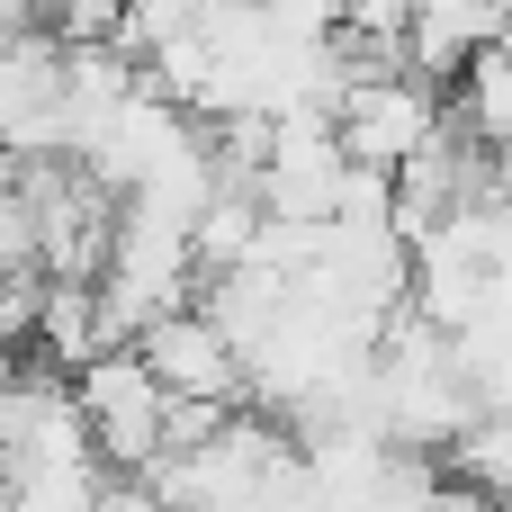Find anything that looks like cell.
<instances>
[{
  "label": "cell",
  "mask_w": 512,
  "mask_h": 512,
  "mask_svg": "<svg viewBox=\"0 0 512 512\" xmlns=\"http://www.w3.org/2000/svg\"><path fill=\"white\" fill-rule=\"evenodd\" d=\"M72 396H81V423H90V441H99V459H108L117 477L162 468L180 396L153 378V360H144L135 342H126V351H99L90 369H72Z\"/></svg>",
  "instance_id": "1"
}]
</instances>
